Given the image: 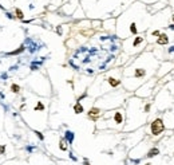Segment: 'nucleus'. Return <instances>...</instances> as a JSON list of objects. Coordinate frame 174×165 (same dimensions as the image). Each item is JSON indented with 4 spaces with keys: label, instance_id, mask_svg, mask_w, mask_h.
Instances as JSON below:
<instances>
[{
    "label": "nucleus",
    "instance_id": "obj_1",
    "mask_svg": "<svg viewBox=\"0 0 174 165\" xmlns=\"http://www.w3.org/2000/svg\"><path fill=\"white\" fill-rule=\"evenodd\" d=\"M165 130V124L162 118H154L153 122L150 124V133L153 136H161L162 132Z\"/></svg>",
    "mask_w": 174,
    "mask_h": 165
},
{
    "label": "nucleus",
    "instance_id": "obj_2",
    "mask_svg": "<svg viewBox=\"0 0 174 165\" xmlns=\"http://www.w3.org/2000/svg\"><path fill=\"white\" fill-rule=\"evenodd\" d=\"M167 43H169V36L166 34H161L157 39V44H160V46H165Z\"/></svg>",
    "mask_w": 174,
    "mask_h": 165
},
{
    "label": "nucleus",
    "instance_id": "obj_3",
    "mask_svg": "<svg viewBox=\"0 0 174 165\" xmlns=\"http://www.w3.org/2000/svg\"><path fill=\"white\" fill-rule=\"evenodd\" d=\"M158 154H160V149L157 148V146H154V148H151L150 150L147 152L146 156H147L149 158H151V157H155V156H158Z\"/></svg>",
    "mask_w": 174,
    "mask_h": 165
},
{
    "label": "nucleus",
    "instance_id": "obj_4",
    "mask_svg": "<svg viewBox=\"0 0 174 165\" xmlns=\"http://www.w3.org/2000/svg\"><path fill=\"white\" fill-rule=\"evenodd\" d=\"M99 113H101V109H98V107H91L90 111H88L90 117H95V116H98Z\"/></svg>",
    "mask_w": 174,
    "mask_h": 165
},
{
    "label": "nucleus",
    "instance_id": "obj_5",
    "mask_svg": "<svg viewBox=\"0 0 174 165\" xmlns=\"http://www.w3.org/2000/svg\"><path fill=\"white\" fill-rule=\"evenodd\" d=\"M74 110H75V113H82V111H83V106H82V105H75V107H74Z\"/></svg>",
    "mask_w": 174,
    "mask_h": 165
},
{
    "label": "nucleus",
    "instance_id": "obj_6",
    "mask_svg": "<svg viewBox=\"0 0 174 165\" xmlns=\"http://www.w3.org/2000/svg\"><path fill=\"white\" fill-rule=\"evenodd\" d=\"M12 91L17 93V91H19V86H17V85H12Z\"/></svg>",
    "mask_w": 174,
    "mask_h": 165
},
{
    "label": "nucleus",
    "instance_id": "obj_7",
    "mask_svg": "<svg viewBox=\"0 0 174 165\" xmlns=\"http://www.w3.org/2000/svg\"><path fill=\"white\" fill-rule=\"evenodd\" d=\"M16 14H17V16H19V17H23V14H22L20 9H16Z\"/></svg>",
    "mask_w": 174,
    "mask_h": 165
},
{
    "label": "nucleus",
    "instance_id": "obj_8",
    "mask_svg": "<svg viewBox=\"0 0 174 165\" xmlns=\"http://www.w3.org/2000/svg\"><path fill=\"white\" fill-rule=\"evenodd\" d=\"M151 35H153V36H160L161 34H160V31H154V32H153V34H151Z\"/></svg>",
    "mask_w": 174,
    "mask_h": 165
},
{
    "label": "nucleus",
    "instance_id": "obj_9",
    "mask_svg": "<svg viewBox=\"0 0 174 165\" xmlns=\"http://www.w3.org/2000/svg\"><path fill=\"white\" fill-rule=\"evenodd\" d=\"M145 165H151V164H150V162H146V164H145Z\"/></svg>",
    "mask_w": 174,
    "mask_h": 165
},
{
    "label": "nucleus",
    "instance_id": "obj_10",
    "mask_svg": "<svg viewBox=\"0 0 174 165\" xmlns=\"http://www.w3.org/2000/svg\"><path fill=\"white\" fill-rule=\"evenodd\" d=\"M173 19H174V16H173Z\"/></svg>",
    "mask_w": 174,
    "mask_h": 165
}]
</instances>
